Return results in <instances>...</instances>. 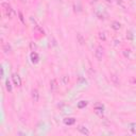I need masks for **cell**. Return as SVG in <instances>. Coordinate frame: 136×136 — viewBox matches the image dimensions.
Returning <instances> with one entry per match:
<instances>
[{
    "instance_id": "6da1fadb",
    "label": "cell",
    "mask_w": 136,
    "mask_h": 136,
    "mask_svg": "<svg viewBox=\"0 0 136 136\" xmlns=\"http://www.w3.org/2000/svg\"><path fill=\"white\" fill-rule=\"evenodd\" d=\"M1 7H2V11H3V14L5 15L7 18H13L14 15H15V12L13 10V8L9 4V2H2L1 3Z\"/></svg>"
},
{
    "instance_id": "7a4b0ae2",
    "label": "cell",
    "mask_w": 136,
    "mask_h": 136,
    "mask_svg": "<svg viewBox=\"0 0 136 136\" xmlns=\"http://www.w3.org/2000/svg\"><path fill=\"white\" fill-rule=\"evenodd\" d=\"M103 56H104V48L102 46H97L95 49V58L98 61H102Z\"/></svg>"
},
{
    "instance_id": "3957f363",
    "label": "cell",
    "mask_w": 136,
    "mask_h": 136,
    "mask_svg": "<svg viewBox=\"0 0 136 136\" xmlns=\"http://www.w3.org/2000/svg\"><path fill=\"white\" fill-rule=\"evenodd\" d=\"M94 112H95L98 116L102 117V116H103V113H104V106L102 105L101 103H96L95 106H94Z\"/></svg>"
},
{
    "instance_id": "277c9868",
    "label": "cell",
    "mask_w": 136,
    "mask_h": 136,
    "mask_svg": "<svg viewBox=\"0 0 136 136\" xmlns=\"http://www.w3.org/2000/svg\"><path fill=\"white\" fill-rule=\"evenodd\" d=\"M12 81H13V83H14V85L16 87H20L21 86V79H20L19 75L13 73L12 75Z\"/></svg>"
},
{
    "instance_id": "5b68a950",
    "label": "cell",
    "mask_w": 136,
    "mask_h": 136,
    "mask_svg": "<svg viewBox=\"0 0 136 136\" xmlns=\"http://www.w3.org/2000/svg\"><path fill=\"white\" fill-rule=\"evenodd\" d=\"M110 79H111V82L113 83V85H115V86H119L120 85V79H119V76L117 73H111Z\"/></svg>"
},
{
    "instance_id": "8992f818",
    "label": "cell",
    "mask_w": 136,
    "mask_h": 136,
    "mask_svg": "<svg viewBox=\"0 0 136 136\" xmlns=\"http://www.w3.org/2000/svg\"><path fill=\"white\" fill-rule=\"evenodd\" d=\"M39 92L37 88H33L32 92H31V98L33 100V102H35V103H37V102L39 101Z\"/></svg>"
},
{
    "instance_id": "52a82bcc",
    "label": "cell",
    "mask_w": 136,
    "mask_h": 136,
    "mask_svg": "<svg viewBox=\"0 0 136 136\" xmlns=\"http://www.w3.org/2000/svg\"><path fill=\"white\" fill-rule=\"evenodd\" d=\"M1 47H2V51H3L5 54H9V53L12 52L11 46L9 45V43H4V42H3V38H1Z\"/></svg>"
},
{
    "instance_id": "ba28073f",
    "label": "cell",
    "mask_w": 136,
    "mask_h": 136,
    "mask_svg": "<svg viewBox=\"0 0 136 136\" xmlns=\"http://www.w3.org/2000/svg\"><path fill=\"white\" fill-rule=\"evenodd\" d=\"M58 88H59V82H58V80L56 79H52L50 81V90L51 92H56L58 90Z\"/></svg>"
},
{
    "instance_id": "9c48e42d",
    "label": "cell",
    "mask_w": 136,
    "mask_h": 136,
    "mask_svg": "<svg viewBox=\"0 0 136 136\" xmlns=\"http://www.w3.org/2000/svg\"><path fill=\"white\" fill-rule=\"evenodd\" d=\"M34 33L35 34H37V35H39V36H44L45 35V31H44V29L41 27V26H38V25H36V26H34Z\"/></svg>"
},
{
    "instance_id": "30bf717a",
    "label": "cell",
    "mask_w": 136,
    "mask_h": 136,
    "mask_svg": "<svg viewBox=\"0 0 136 136\" xmlns=\"http://www.w3.org/2000/svg\"><path fill=\"white\" fill-rule=\"evenodd\" d=\"M31 61H32L33 64H37L39 62V55H38V53L36 52V51L31 52Z\"/></svg>"
},
{
    "instance_id": "8fae6325",
    "label": "cell",
    "mask_w": 136,
    "mask_h": 136,
    "mask_svg": "<svg viewBox=\"0 0 136 136\" xmlns=\"http://www.w3.org/2000/svg\"><path fill=\"white\" fill-rule=\"evenodd\" d=\"M78 131H79L81 134H83V135H89V134H90L89 130H88L86 127H84V126H79V127H78Z\"/></svg>"
},
{
    "instance_id": "7c38bea8",
    "label": "cell",
    "mask_w": 136,
    "mask_h": 136,
    "mask_svg": "<svg viewBox=\"0 0 136 136\" xmlns=\"http://www.w3.org/2000/svg\"><path fill=\"white\" fill-rule=\"evenodd\" d=\"M111 28L113 30H115V31H118V30L121 29V24L119 21H117V20H114V21L111 22Z\"/></svg>"
},
{
    "instance_id": "4fadbf2b",
    "label": "cell",
    "mask_w": 136,
    "mask_h": 136,
    "mask_svg": "<svg viewBox=\"0 0 136 136\" xmlns=\"http://www.w3.org/2000/svg\"><path fill=\"white\" fill-rule=\"evenodd\" d=\"M77 42H78L79 45H81V46H83V45L85 44V37L83 36V34H81V33H78V34H77Z\"/></svg>"
},
{
    "instance_id": "5bb4252c",
    "label": "cell",
    "mask_w": 136,
    "mask_h": 136,
    "mask_svg": "<svg viewBox=\"0 0 136 136\" xmlns=\"http://www.w3.org/2000/svg\"><path fill=\"white\" fill-rule=\"evenodd\" d=\"M64 123L66 126H72L76 123V119L75 118H65L64 119Z\"/></svg>"
},
{
    "instance_id": "9a60e30c",
    "label": "cell",
    "mask_w": 136,
    "mask_h": 136,
    "mask_svg": "<svg viewBox=\"0 0 136 136\" xmlns=\"http://www.w3.org/2000/svg\"><path fill=\"white\" fill-rule=\"evenodd\" d=\"M98 38H99L100 41H102V42H105V41H106V34H105V32L100 31V32L98 33Z\"/></svg>"
},
{
    "instance_id": "2e32d148",
    "label": "cell",
    "mask_w": 136,
    "mask_h": 136,
    "mask_svg": "<svg viewBox=\"0 0 136 136\" xmlns=\"http://www.w3.org/2000/svg\"><path fill=\"white\" fill-rule=\"evenodd\" d=\"M62 83H63V85H67L68 83H69V77H68V76H63L62 77Z\"/></svg>"
},
{
    "instance_id": "e0dca14e",
    "label": "cell",
    "mask_w": 136,
    "mask_h": 136,
    "mask_svg": "<svg viewBox=\"0 0 136 136\" xmlns=\"http://www.w3.org/2000/svg\"><path fill=\"white\" fill-rule=\"evenodd\" d=\"M5 88H7V90H8L9 93H11V92H12V85H11V83H10V81H9V80H7V81H5Z\"/></svg>"
},
{
    "instance_id": "ac0fdd59",
    "label": "cell",
    "mask_w": 136,
    "mask_h": 136,
    "mask_svg": "<svg viewBox=\"0 0 136 136\" xmlns=\"http://www.w3.org/2000/svg\"><path fill=\"white\" fill-rule=\"evenodd\" d=\"M87 105V102L86 101H80L79 103H78V107L79 109H83V107H85Z\"/></svg>"
},
{
    "instance_id": "d6986e66",
    "label": "cell",
    "mask_w": 136,
    "mask_h": 136,
    "mask_svg": "<svg viewBox=\"0 0 136 136\" xmlns=\"http://www.w3.org/2000/svg\"><path fill=\"white\" fill-rule=\"evenodd\" d=\"M122 53H123L124 58H129V56H130V50H123Z\"/></svg>"
},
{
    "instance_id": "ffe728a7",
    "label": "cell",
    "mask_w": 136,
    "mask_h": 136,
    "mask_svg": "<svg viewBox=\"0 0 136 136\" xmlns=\"http://www.w3.org/2000/svg\"><path fill=\"white\" fill-rule=\"evenodd\" d=\"M18 16H19L20 21L24 24V22H25V19H24V15H22V13H21V12H18Z\"/></svg>"
},
{
    "instance_id": "44dd1931",
    "label": "cell",
    "mask_w": 136,
    "mask_h": 136,
    "mask_svg": "<svg viewBox=\"0 0 136 136\" xmlns=\"http://www.w3.org/2000/svg\"><path fill=\"white\" fill-rule=\"evenodd\" d=\"M130 83H131V85H136V79L134 77H132L130 79Z\"/></svg>"
},
{
    "instance_id": "7402d4cb",
    "label": "cell",
    "mask_w": 136,
    "mask_h": 136,
    "mask_svg": "<svg viewBox=\"0 0 136 136\" xmlns=\"http://www.w3.org/2000/svg\"><path fill=\"white\" fill-rule=\"evenodd\" d=\"M127 37H129V38H132V37H133V36H132V33H131V32H129V33H128Z\"/></svg>"
},
{
    "instance_id": "603a6c76",
    "label": "cell",
    "mask_w": 136,
    "mask_h": 136,
    "mask_svg": "<svg viewBox=\"0 0 136 136\" xmlns=\"http://www.w3.org/2000/svg\"><path fill=\"white\" fill-rule=\"evenodd\" d=\"M105 1H106L107 3H113V2H114V0H105Z\"/></svg>"
},
{
    "instance_id": "cb8c5ba5",
    "label": "cell",
    "mask_w": 136,
    "mask_h": 136,
    "mask_svg": "<svg viewBox=\"0 0 136 136\" xmlns=\"http://www.w3.org/2000/svg\"><path fill=\"white\" fill-rule=\"evenodd\" d=\"M27 1L28 0H19V2H21V3H27Z\"/></svg>"
},
{
    "instance_id": "d4e9b609",
    "label": "cell",
    "mask_w": 136,
    "mask_h": 136,
    "mask_svg": "<svg viewBox=\"0 0 136 136\" xmlns=\"http://www.w3.org/2000/svg\"><path fill=\"white\" fill-rule=\"evenodd\" d=\"M130 1H133V0H130Z\"/></svg>"
}]
</instances>
